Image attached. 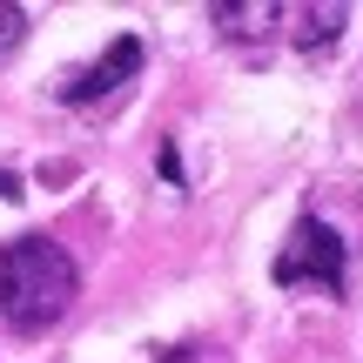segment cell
I'll list each match as a JSON object with an SVG mask.
<instances>
[{
    "instance_id": "1",
    "label": "cell",
    "mask_w": 363,
    "mask_h": 363,
    "mask_svg": "<svg viewBox=\"0 0 363 363\" xmlns=\"http://www.w3.org/2000/svg\"><path fill=\"white\" fill-rule=\"evenodd\" d=\"M81 289V269L61 242L48 235H13L0 242V323L21 330V337H40L48 323H61L67 303Z\"/></svg>"
},
{
    "instance_id": "2",
    "label": "cell",
    "mask_w": 363,
    "mask_h": 363,
    "mask_svg": "<svg viewBox=\"0 0 363 363\" xmlns=\"http://www.w3.org/2000/svg\"><path fill=\"white\" fill-rule=\"evenodd\" d=\"M343 262H350V256H343V235L330 229V222L303 216L296 229H289V242L276 249V269L269 276L283 289H303V283H310V289H323V296H343Z\"/></svg>"
},
{
    "instance_id": "3",
    "label": "cell",
    "mask_w": 363,
    "mask_h": 363,
    "mask_svg": "<svg viewBox=\"0 0 363 363\" xmlns=\"http://www.w3.org/2000/svg\"><path fill=\"white\" fill-rule=\"evenodd\" d=\"M135 74H142V40H135V34H121L115 48L101 54V61L74 67V74L61 81V101H67V108H88V101H101V94H115L121 81H135Z\"/></svg>"
},
{
    "instance_id": "4",
    "label": "cell",
    "mask_w": 363,
    "mask_h": 363,
    "mask_svg": "<svg viewBox=\"0 0 363 363\" xmlns=\"http://www.w3.org/2000/svg\"><path fill=\"white\" fill-rule=\"evenodd\" d=\"M216 21H222V34H229V40H256V34H269L276 7H269V0H262V7H242V0H216Z\"/></svg>"
},
{
    "instance_id": "5",
    "label": "cell",
    "mask_w": 363,
    "mask_h": 363,
    "mask_svg": "<svg viewBox=\"0 0 363 363\" xmlns=\"http://www.w3.org/2000/svg\"><path fill=\"white\" fill-rule=\"evenodd\" d=\"M337 27H343V7H303V48H330L337 40Z\"/></svg>"
},
{
    "instance_id": "6",
    "label": "cell",
    "mask_w": 363,
    "mask_h": 363,
    "mask_svg": "<svg viewBox=\"0 0 363 363\" xmlns=\"http://www.w3.org/2000/svg\"><path fill=\"white\" fill-rule=\"evenodd\" d=\"M21 34H27V13L13 7V0H0V54H7V48H13Z\"/></svg>"
}]
</instances>
